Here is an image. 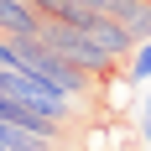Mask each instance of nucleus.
Returning a JSON list of instances; mask_svg holds the SVG:
<instances>
[{
	"mask_svg": "<svg viewBox=\"0 0 151 151\" xmlns=\"http://www.w3.org/2000/svg\"><path fill=\"white\" fill-rule=\"evenodd\" d=\"M11 47H16V58H21V68H31L37 78H47V83H52V89H63L68 99H99V94H104V83H99V78H89L83 68H73V63L63 58V52H52L37 31H16Z\"/></svg>",
	"mask_w": 151,
	"mask_h": 151,
	"instance_id": "1",
	"label": "nucleus"
},
{
	"mask_svg": "<svg viewBox=\"0 0 151 151\" xmlns=\"http://www.w3.org/2000/svg\"><path fill=\"white\" fill-rule=\"evenodd\" d=\"M0 89L11 94L16 104H26L31 115H47L58 125H73V99L63 89H52L47 78H37L31 68H0Z\"/></svg>",
	"mask_w": 151,
	"mask_h": 151,
	"instance_id": "2",
	"label": "nucleus"
},
{
	"mask_svg": "<svg viewBox=\"0 0 151 151\" xmlns=\"http://www.w3.org/2000/svg\"><path fill=\"white\" fill-rule=\"evenodd\" d=\"M141 141L151 146V94H146V104H141Z\"/></svg>",
	"mask_w": 151,
	"mask_h": 151,
	"instance_id": "9",
	"label": "nucleus"
},
{
	"mask_svg": "<svg viewBox=\"0 0 151 151\" xmlns=\"http://www.w3.org/2000/svg\"><path fill=\"white\" fill-rule=\"evenodd\" d=\"M89 5H94V11H99V0H89Z\"/></svg>",
	"mask_w": 151,
	"mask_h": 151,
	"instance_id": "10",
	"label": "nucleus"
},
{
	"mask_svg": "<svg viewBox=\"0 0 151 151\" xmlns=\"http://www.w3.org/2000/svg\"><path fill=\"white\" fill-rule=\"evenodd\" d=\"M0 68H21V58H16V47H11L5 31H0Z\"/></svg>",
	"mask_w": 151,
	"mask_h": 151,
	"instance_id": "8",
	"label": "nucleus"
},
{
	"mask_svg": "<svg viewBox=\"0 0 151 151\" xmlns=\"http://www.w3.org/2000/svg\"><path fill=\"white\" fill-rule=\"evenodd\" d=\"M130 78H136V83H151V42L136 47V58H130Z\"/></svg>",
	"mask_w": 151,
	"mask_h": 151,
	"instance_id": "7",
	"label": "nucleus"
},
{
	"mask_svg": "<svg viewBox=\"0 0 151 151\" xmlns=\"http://www.w3.org/2000/svg\"><path fill=\"white\" fill-rule=\"evenodd\" d=\"M99 11L115 16L136 42H151V0H99Z\"/></svg>",
	"mask_w": 151,
	"mask_h": 151,
	"instance_id": "4",
	"label": "nucleus"
},
{
	"mask_svg": "<svg viewBox=\"0 0 151 151\" xmlns=\"http://www.w3.org/2000/svg\"><path fill=\"white\" fill-rule=\"evenodd\" d=\"M37 26H42V16H37L31 0H0V31H5V37H16V31H37Z\"/></svg>",
	"mask_w": 151,
	"mask_h": 151,
	"instance_id": "6",
	"label": "nucleus"
},
{
	"mask_svg": "<svg viewBox=\"0 0 151 151\" xmlns=\"http://www.w3.org/2000/svg\"><path fill=\"white\" fill-rule=\"evenodd\" d=\"M83 31H89V37H94L99 47H104L109 58H120V63H130V58H136V47H141L136 37H130V31H125L120 21H115V16H104V11H94Z\"/></svg>",
	"mask_w": 151,
	"mask_h": 151,
	"instance_id": "3",
	"label": "nucleus"
},
{
	"mask_svg": "<svg viewBox=\"0 0 151 151\" xmlns=\"http://www.w3.org/2000/svg\"><path fill=\"white\" fill-rule=\"evenodd\" d=\"M31 5H37V16H42V21H63V26H89V16H94V5L89 0H31Z\"/></svg>",
	"mask_w": 151,
	"mask_h": 151,
	"instance_id": "5",
	"label": "nucleus"
}]
</instances>
